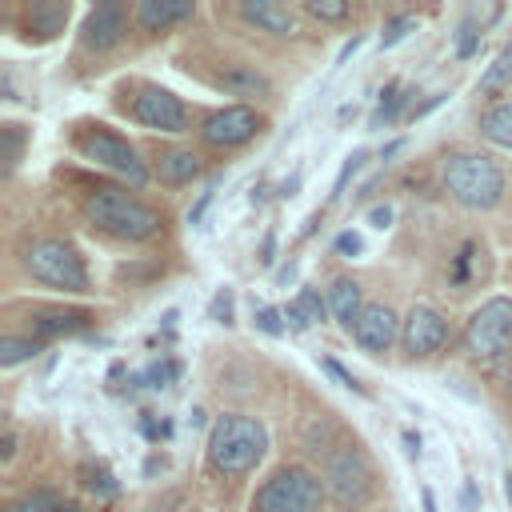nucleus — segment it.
Segmentation results:
<instances>
[{
    "instance_id": "nucleus-48",
    "label": "nucleus",
    "mask_w": 512,
    "mask_h": 512,
    "mask_svg": "<svg viewBox=\"0 0 512 512\" xmlns=\"http://www.w3.org/2000/svg\"><path fill=\"white\" fill-rule=\"evenodd\" d=\"M288 280H296V260H288V264L276 272V284H288Z\"/></svg>"
},
{
    "instance_id": "nucleus-20",
    "label": "nucleus",
    "mask_w": 512,
    "mask_h": 512,
    "mask_svg": "<svg viewBox=\"0 0 512 512\" xmlns=\"http://www.w3.org/2000/svg\"><path fill=\"white\" fill-rule=\"evenodd\" d=\"M216 88H224L228 96H268L272 92V80L256 64H228L216 76Z\"/></svg>"
},
{
    "instance_id": "nucleus-51",
    "label": "nucleus",
    "mask_w": 512,
    "mask_h": 512,
    "mask_svg": "<svg viewBox=\"0 0 512 512\" xmlns=\"http://www.w3.org/2000/svg\"><path fill=\"white\" fill-rule=\"evenodd\" d=\"M464 508H468V512H472V508H476V488H472V484H468V488H464Z\"/></svg>"
},
{
    "instance_id": "nucleus-39",
    "label": "nucleus",
    "mask_w": 512,
    "mask_h": 512,
    "mask_svg": "<svg viewBox=\"0 0 512 512\" xmlns=\"http://www.w3.org/2000/svg\"><path fill=\"white\" fill-rule=\"evenodd\" d=\"M208 204H212V188H204V192L196 196V204L188 208V224H192V228H200V224H204V212H208Z\"/></svg>"
},
{
    "instance_id": "nucleus-24",
    "label": "nucleus",
    "mask_w": 512,
    "mask_h": 512,
    "mask_svg": "<svg viewBox=\"0 0 512 512\" xmlns=\"http://www.w3.org/2000/svg\"><path fill=\"white\" fill-rule=\"evenodd\" d=\"M404 108H408V88H404L400 80H392V84L380 92V104H376V112H372L368 128H384V124H392Z\"/></svg>"
},
{
    "instance_id": "nucleus-40",
    "label": "nucleus",
    "mask_w": 512,
    "mask_h": 512,
    "mask_svg": "<svg viewBox=\"0 0 512 512\" xmlns=\"http://www.w3.org/2000/svg\"><path fill=\"white\" fill-rule=\"evenodd\" d=\"M284 320H288V328H292V332H304V328H312V324H308V316L300 312V304H296V300H288V308H284Z\"/></svg>"
},
{
    "instance_id": "nucleus-23",
    "label": "nucleus",
    "mask_w": 512,
    "mask_h": 512,
    "mask_svg": "<svg viewBox=\"0 0 512 512\" xmlns=\"http://www.w3.org/2000/svg\"><path fill=\"white\" fill-rule=\"evenodd\" d=\"M508 84H512V40H508V44L496 52V60L480 72V84H476V88H480L484 96H500Z\"/></svg>"
},
{
    "instance_id": "nucleus-28",
    "label": "nucleus",
    "mask_w": 512,
    "mask_h": 512,
    "mask_svg": "<svg viewBox=\"0 0 512 512\" xmlns=\"http://www.w3.org/2000/svg\"><path fill=\"white\" fill-rule=\"evenodd\" d=\"M296 304H300V312L308 316V324H324L328 320V296H320V288H312V284H304L300 292H296Z\"/></svg>"
},
{
    "instance_id": "nucleus-9",
    "label": "nucleus",
    "mask_w": 512,
    "mask_h": 512,
    "mask_svg": "<svg viewBox=\"0 0 512 512\" xmlns=\"http://www.w3.org/2000/svg\"><path fill=\"white\" fill-rule=\"evenodd\" d=\"M324 492L336 508H360L372 496V464L360 448L340 444L324 460Z\"/></svg>"
},
{
    "instance_id": "nucleus-46",
    "label": "nucleus",
    "mask_w": 512,
    "mask_h": 512,
    "mask_svg": "<svg viewBox=\"0 0 512 512\" xmlns=\"http://www.w3.org/2000/svg\"><path fill=\"white\" fill-rule=\"evenodd\" d=\"M444 96H448V92H436V96H428V104H420V108H416L412 116H416V120H420V116H428V112H432L436 104H444Z\"/></svg>"
},
{
    "instance_id": "nucleus-29",
    "label": "nucleus",
    "mask_w": 512,
    "mask_h": 512,
    "mask_svg": "<svg viewBox=\"0 0 512 512\" xmlns=\"http://www.w3.org/2000/svg\"><path fill=\"white\" fill-rule=\"evenodd\" d=\"M84 488H88L92 496H100V500H112V496L120 492V484H116V476H112V472H108L104 464H96V468L88 464V468H84Z\"/></svg>"
},
{
    "instance_id": "nucleus-37",
    "label": "nucleus",
    "mask_w": 512,
    "mask_h": 512,
    "mask_svg": "<svg viewBox=\"0 0 512 512\" xmlns=\"http://www.w3.org/2000/svg\"><path fill=\"white\" fill-rule=\"evenodd\" d=\"M232 304H236V296H232V288L224 284V288L212 296V320H220V324H232Z\"/></svg>"
},
{
    "instance_id": "nucleus-3",
    "label": "nucleus",
    "mask_w": 512,
    "mask_h": 512,
    "mask_svg": "<svg viewBox=\"0 0 512 512\" xmlns=\"http://www.w3.org/2000/svg\"><path fill=\"white\" fill-rule=\"evenodd\" d=\"M72 148H76L80 160H88V164H96V168L120 176L132 192H140V188L152 180V168H148V160L140 156V148H136L128 136H120L112 124L80 120V124L72 128Z\"/></svg>"
},
{
    "instance_id": "nucleus-18",
    "label": "nucleus",
    "mask_w": 512,
    "mask_h": 512,
    "mask_svg": "<svg viewBox=\"0 0 512 512\" xmlns=\"http://www.w3.org/2000/svg\"><path fill=\"white\" fill-rule=\"evenodd\" d=\"M236 16L244 24H252L256 32H268V36H292L296 32V12L288 4H276V0H244V4H236Z\"/></svg>"
},
{
    "instance_id": "nucleus-4",
    "label": "nucleus",
    "mask_w": 512,
    "mask_h": 512,
    "mask_svg": "<svg viewBox=\"0 0 512 512\" xmlns=\"http://www.w3.org/2000/svg\"><path fill=\"white\" fill-rule=\"evenodd\" d=\"M20 264L36 284H44L52 292H68V296H88L92 292L88 264H84L80 248L64 236H32L20 248Z\"/></svg>"
},
{
    "instance_id": "nucleus-52",
    "label": "nucleus",
    "mask_w": 512,
    "mask_h": 512,
    "mask_svg": "<svg viewBox=\"0 0 512 512\" xmlns=\"http://www.w3.org/2000/svg\"><path fill=\"white\" fill-rule=\"evenodd\" d=\"M420 500H424V512H436V496H432V488H424Z\"/></svg>"
},
{
    "instance_id": "nucleus-26",
    "label": "nucleus",
    "mask_w": 512,
    "mask_h": 512,
    "mask_svg": "<svg viewBox=\"0 0 512 512\" xmlns=\"http://www.w3.org/2000/svg\"><path fill=\"white\" fill-rule=\"evenodd\" d=\"M24 128L20 124H4L0 128V144H4V176H12L16 172V164L24 160Z\"/></svg>"
},
{
    "instance_id": "nucleus-19",
    "label": "nucleus",
    "mask_w": 512,
    "mask_h": 512,
    "mask_svg": "<svg viewBox=\"0 0 512 512\" xmlns=\"http://www.w3.org/2000/svg\"><path fill=\"white\" fill-rule=\"evenodd\" d=\"M328 308H332L336 324L352 336V328H356V320H360V312H364L360 284H356L352 276H332V280H328Z\"/></svg>"
},
{
    "instance_id": "nucleus-2",
    "label": "nucleus",
    "mask_w": 512,
    "mask_h": 512,
    "mask_svg": "<svg viewBox=\"0 0 512 512\" xmlns=\"http://www.w3.org/2000/svg\"><path fill=\"white\" fill-rule=\"evenodd\" d=\"M208 468L224 480H240L248 476L264 456H268V428L256 416L244 412H220L208 428V444H204Z\"/></svg>"
},
{
    "instance_id": "nucleus-50",
    "label": "nucleus",
    "mask_w": 512,
    "mask_h": 512,
    "mask_svg": "<svg viewBox=\"0 0 512 512\" xmlns=\"http://www.w3.org/2000/svg\"><path fill=\"white\" fill-rule=\"evenodd\" d=\"M316 224H320V212H312V216H308V224H304V232H300V236H312V232H316Z\"/></svg>"
},
{
    "instance_id": "nucleus-38",
    "label": "nucleus",
    "mask_w": 512,
    "mask_h": 512,
    "mask_svg": "<svg viewBox=\"0 0 512 512\" xmlns=\"http://www.w3.org/2000/svg\"><path fill=\"white\" fill-rule=\"evenodd\" d=\"M336 252H340V256H360V252H364V236L352 232V228H344V232L336 236Z\"/></svg>"
},
{
    "instance_id": "nucleus-53",
    "label": "nucleus",
    "mask_w": 512,
    "mask_h": 512,
    "mask_svg": "<svg viewBox=\"0 0 512 512\" xmlns=\"http://www.w3.org/2000/svg\"><path fill=\"white\" fill-rule=\"evenodd\" d=\"M56 512H84V508H80V504H76V500H64V504H60V508H56Z\"/></svg>"
},
{
    "instance_id": "nucleus-49",
    "label": "nucleus",
    "mask_w": 512,
    "mask_h": 512,
    "mask_svg": "<svg viewBox=\"0 0 512 512\" xmlns=\"http://www.w3.org/2000/svg\"><path fill=\"white\" fill-rule=\"evenodd\" d=\"M400 144H404V140H392V144H384V152H380V160H392V156L400 152Z\"/></svg>"
},
{
    "instance_id": "nucleus-45",
    "label": "nucleus",
    "mask_w": 512,
    "mask_h": 512,
    "mask_svg": "<svg viewBox=\"0 0 512 512\" xmlns=\"http://www.w3.org/2000/svg\"><path fill=\"white\" fill-rule=\"evenodd\" d=\"M12 456H16V432L8 428L4 440H0V460H12Z\"/></svg>"
},
{
    "instance_id": "nucleus-11",
    "label": "nucleus",
    "mask_w": 512,
    "mask_h": 512,
    "mask_svg": "<svg viewBox=\"0 0 512 512\" xmlns=\"http://www.w3.org/2000/svg\"><path fill=\"white\" fill-rule=\"evenodd\" d=\"M128 24H132V4L124 0H100L84 12V24H80V52H112L116 44H124L128 36Z\"/></svg>"
},
{
    "instance_id": "nucleus-44",
    "label": "nucleus",
    "mask_w": 512,
    "mask_h": 512,
    "mask_svg": "<svg viewBox=\"0 0 512 512\" xmlns=\"http://www.w3.org/2000/svg\"><path fill=\"white\" fill-rule=\"evenodd\" d=\"M296 188H300V172H292V176L280 184V192H276V196H280V200H292V196H296Z\"/></svg>"
},
{
    "instance_id": "nucleus-47",
    "label": "nucleus",
    "mask_w": 512,
    "mask_h": 512,
    "mask_svg": "<svg viewBox=\"0 0 512 512\" xmlns=\"http://www.w3.org/2000/svg\"><path fill=\"white\" fill-rule=\"evenodd\" d=\"M404 448H408V456H412V460H416V456H420V436H416V432H412V428H408V432H404Z\"/></svg>"
},
{
    "instance_id": "nucleus-7",
    "label": "nucleus",
    "mask_w": 512,
    "mask_h": 512,
    "mask_svg": "<svg viewBox=\"0 0 512 512\" xmlns=\"http://www.w3.org/2000/svg\"><path fill=\"white\" fill-rule=\"evenodd\" d=\"M324 496V480L304 464H284L268 480L256 484L248 512H316Z\"/></svg>"
},
{
    "instance_id": "nucleus-16",
    "label": "nucleus",
    "mask_w": 512,
    "mask_h": 512,
    "mask_svg": "<svg viewBox=\"0 0 512 512\" xmlns=\"http://www.w3.org/2000/svg\"><path fill=\"white\" fill-rule=\"evenodd\" d=\"M88 324H92L88 308H32L28 312V336H36L40 344L56 336H76Z\"/></svg>"
},
{
    "instance_id": "nucleus-13",
    "label": "nucleus",
    "mask_w": 512,
    "mask_h": 512,
    "mask_svg": "<svg viewBox=\"0 0 512 512\" xmlns=\"http://www.w3.org/2000/svg\"><path fill=\"white\" fill-rule=\"evenodd\" d=\"M148 168H152V180L180 188V184H192L204 176V156L196 148H184V144H152Z\"/></svg>"
},
{
    "instance_id": "nucleus-27",
    "label": "nucleus",
    "mask_w": 512,
    "mask_h": 512,
    "mask_svg": "<svg viewBox=\"0 0 512 512\" xmlns=\"http://www.w3.org/2000/svg\"><path fill=\"white\" fill-rule=\"evenodd\" d=\"M64 500H60V492H52V488H36V492H28V496H20V500H12L4 512H56Z\"/></svg>"
},
{
    "instance_id": "nucleus-42",
    "label": "nucleus",
    "mask_w": 512,
    "mask_h": 512,
    "mask_svg": "<svg viewBox=\"0 0 512 512\" xmlns=\"http://www.w3.org/2000/svg\"><path fill=\"white\" fill-rule=\"evenodd\" d=\"M256 260H260L264 268L276 260V236H272V232H264V240H260V256H256Z\"/></svg>"
},
{
    "instance_id": "nucleus-33",
    "label": "nucleus",
    "mask_w": 512,
    "mask_h": 512,
    "mask_svg": "<svg viewBox=\"0 0 512 512\" xmlns=\"http://www.w3.org/2000/svg\"><path fill=\"white\" fill-rule=\"evenodd\" d=\"M252 320H256V328H260L264 336H284V332H288V320H284V308H272V304H260Z\"/></svg>"
},
{
    "instance_id": "nucleus-5",
    "label": "nucleus",
    "mask_w": 512,
    "mask_h": 512,
    "mask_svg": "<svg viewBox=\"0 0 512 512\" xmlns=\"http://www.w3.org/2000/svg\"><path fill=\"white\" fill-rule=\"evenodd\" d=\"M440 184H444V192L460 208H472V212H488L504 196V172H500V164L488 152H468V148L444 156Z\"/></svg>"
},
{
    "instance_id": "nucleus-34",
    "label": "nucleus",
    "mask_w": 512,
    "mask_h": 512,
    "mask_svg": "<svg viewBox=\"0 0 512 512\" xmlns=\"http://www.w3.org/2000/svg\"><path fill=\"white\" fill-rule=\"evenodd\" d=\"M480 52V28L472 24V20H464L460 28H456V56L460 60H472Z\"/></svg>"
},
{
    "instance_id": "nucleus-12",
    "label": "nucleus",
    "mask_w": 512,
    "mask_h": 512,
    "mask_svg": "<svg viewBox=\"0 0 512 512\" xmlns=\"http://www.w3.org/2000/svg\"><path fill=\"white\" fill-rule=\"evenodd\" d=\"M448 340H452V324L440 308H432V304H412L408 308L404 328H400V348H404L408 360H428Z\"/></svg>"
},
{
    "instance_id": "nucleus-32",
    "label": "nucleus",
    "mask_w": 512,
    "mask_h": 512,
    "mask_svg": "<svg viewBox=\"0 0 512 512\" xmlns=\"http://www.w3.org/2000/svg\"><path fill=\"white\" fill-rule=\"evenodd\" d=\"M472 256H476V240H464V244H460V252L452 256V272H448V284H452V288H464V284H468Z\"/></svg>"
},
{
    "instance_id": "nucleus-25",
    "label": "nucleus",
    "mask_w": 512,
    "mask_h": 512,
    "mask_svg": "<svg viewBox=\"0 0 512 512\" xmlns=\"http://www.w3.org/2000/svg\"><path fill=\"white\" fill-rule=\"evenodd\" d=\"M304 16H312L320 24H340V20H352V4L348 0H308Z\"/></svg>"
},
{
    "instance_id": "nucleus-21",
    "label": "nucleus",
    "mask_w": 512,
    "mask_h": 512,
    "mask_svg": "<svg viewBox=\"0 0 512 512\" xmlns=\"http://www.w3.org/2000/svg\"><path fill=\"white\" fill-rule=\"evenodd\" d=\"M480 136L496 148H512V100H492L484 112H480Z\"/></svg>"
},
{
    "instance_id": "nucleus-8",
    "label": "nucleus",
    "mask_w": 512,
    "mask_h": 512,
    "mask_svg": "<svg viewBox=\"0 0 512 512\" xmlns=\"http://www.w3.org/2000/svg\"><path fill=\"white\" fill-rule=\"evenodd\" d=\"M264 112L252 108V104H224V108H212L200 116L196 124V140L212 152H236L244 148L248 140H256L264 132Z\"/></svg>"
},
{
    "instance_id": "nucleus-15",
    "label": "nucleus",
    "mask_w": 512,
    "mask_h": 512,
    "mask_svg": "<svg viewBox=\"0 0 512 512\" xmlns=\"http://www.w3.org/2000/svg\"><path fill=\"white\" fill-rule=\"evenodd\" d=\"M400 328H404V320H396V312L388 304H364V312L352 328V340L360 344V352L380 356L400 340Z\"/></svg>"
},
{
    "instance_id": "nucleus-1",
    "label": "nucleus",
    "mask_w": 512,
    "mask_h": 512,
    "mask_svg": "<svg viewBox=\"0 0 512 512\" xmlns=\"http://www.w3.org/2000/svg\"><path fill=\"white\" fill-rule=\"evenodd\" d=\"M80 212L92 232L116 244H152L156 236H164V224H168L156 204L128 192V184H112V180L88 184L80 192Z\"/></svg>"
},
{
    "instance_id": "nucleus-30",
    "label": "nucleus",
    "mask_w": 512,
    "mask_h": 512,
    "mask_svg": "<svg viewBox=\"0 0 512 512\" xmlns=\"http://www.w3.org/2000/svg\"><path fill=\"white\" fill-rule=\"evenodd\" d=\"M412 28H416V16H412V12H396V16H388V20H384V32H380V48H396Z\"/></svg>"
},
{
    "instance_id": "nucleus-14",
    "label": "nucleus",
    "mask_w": 512,
    "mask_h": 512,
    "mask_svg": "<svg viewBox=\"0 0 512 512\" xmlns=\"http://www.w3.org/2000/svg\"><path fill=\"white\" fill-rule=\"evenodd\" d=\"M68 16H72V4L68 0H32L20 8V40L28 44H48L56 40L64 28H68Z\"/></svg>"
},
{
    "instance_id": "nucleus-43",
    "label": "nucleus",
    "mask_w": 512,
    "mask_h": 512,
    "mask_svg": "<svg viewBox=\"0 0 512 512\" xmlns=\"http://www.w3.org/2000/svg\"><path fill=\"white\" fill-rule=\"evenodd\" d=\"M360 44H364V32H356L352 40H344V48H340V56H336V64H344V60H348V56H352V52H356Z\"/></svg>"
},
{
    "instance_id": "nucleus-6",
    "label": "nucleus",
    "mask_w": 512,
    "mask_h": 512,
    "mask_svg": "<svg viewBox=\"0 0 512 512\" xmlns=\"http://www.w3.org/2000/svg\"><path fill=\"white\" fill-rule=\"evenodd\" d=\"M116 108L128 120H136L140 128L160 132V136H184V132H192V108L172 88H160L152 80H124L116 88Z\"/></svg>"
},
{
    "instance_id": "nucleus-17",
    "label": "nucleus",
    "mask_w": 512,
    "mask_h": 512,
    "mask_svg": "<svg viewBox=\"0 0 512 512\" xmlns=\"http://www.w3.org/2000/svg\"><path fill=\"white\" fill-rule=\"evenodd\" d=\"M192 16H196V4H188V0H136V4H132V24H136L144 36L168 32L172 24L192 20Z\"/></svg>"
},
{
    "instance_id": "nucleus-31",
    "label": "nucleus",
    "mask_w": 512,
    "mask_h": 512,
    "mask_svg": "<svg viewBox=\"0 0 512 512\" xmlns=\"http://www.w3.org/2000/svg\"><path fill=\"white\" fill-rule=\"evenodd\" d=\"M176 376H180V360H156V364L144 368L140 384H144V388H168Z\"/></svg>"
},
{
    "instance_id": "nucleus-10",
    "label": "nucleus",
    "mask_w": 512,
    "mask_h": 512,
    "mask_svg": "<svg viewBox=\"0 0 512 512\" xmlns=\"http://www.w3.org/2000/svg\"><path fill=\"white\" fill-rule=\"evenodd\" d=\"M508 344H512V296H492L464 320V352L476 360H500Z\"/></svg>"
},
{
    "instance_id": "nucleus-41",
    "label": "nucleus",
    "mask_w": 512,
    "mask_h": 512,
    "mask_svg": "<svg viewBox=\"0 0 512 512\" xmlns=\"http://www.w3.org/2000/svg\"><path fill=\"white\" fill-rule=\"evenodd\" d=\"M368 224H372V228H388V224H392V208H388V204L368 208Z\"/></svg>"
},
{
    "instance_id": "nucleus-35",
    "label": "nucleus",
    "mask_w": 512,
    "mask_h": 512,
    "mask_svg": "<svg viewBox=\"0 0 512 512\" xmlns=\"http://www.w3.org/2000/svg\"><path fill=\"white\" fill-rule=\"evenodd\" d=\"M364 160H368V152H352L344 164H340V176H336V184H332V200H340L344 196V188H348V180L364 168Z\"/></svg>"
},
{
    "instance_id": "nucleus-22",
    "label": "nucleus",
    "mask_w": 512,
    "mask_h": 512,
    "mask_svg": "<svg viewBox=\"0 0 512 512\" xmlns=\"http://www.w3.org/2000/svg\"><path fill=\"white\" fill-rule=\"evenodd\" d=\"M44 352V344L36 340V336H20V332H4L0 336V368H16V364H24V360H32V356H40Z\"/></svg>"
},
{
    "instance_id": "nucleus-36",
    "label": "nucleus",
    "mask_w": 512,
    "mask_h": 512,
    "mask_svg": "<svg viewBox=\"0 0 512 512\" xmlns=\"http://www.w3.org/2000/svg\"><path fill=\"white\" fill-rule=\"evenodd\" d=\"M320 368H324V372H328L332 380H340L344 388H352L356 396H368V388H364V384H360V380H356V376H352V372H348V368H344L340 360H332V356H324V360H320Z\"/></svg>"
}]
</instances>
